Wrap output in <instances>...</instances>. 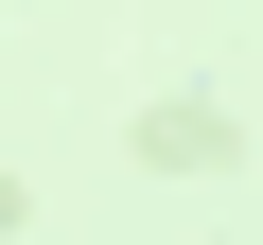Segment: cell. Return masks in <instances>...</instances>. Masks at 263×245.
Instances as JSON below:
<instances>
[{
  "mask_svg": "<svg viewBox=\"0 0 263 245\" xmlns=\"http://www.w3.org/2000/svg\"><path fill=\"white\" fill-rule=\"evenodd\" d=\"M141 158H158V175H228V105H158Z\"/></svg>",
  "mask_w": 263,
  "mask_h": 245,
  "instance_id": "obj_1",
  "label": "cell"
}]
</instances>
